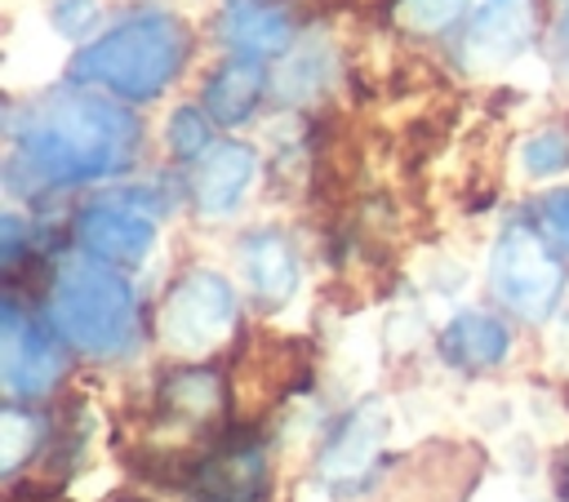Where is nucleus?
I'll return each mask as SVG.
<instances>
[{
	"mask_svg": "<svg viewBox=\"0 0 569 502\" xmlns=\"http://www.w3.org/2000/svg\"><path fill=\"white\" fill-rule=\"evenodd\" d=\"M138 120L107 98H49L13 124L9 173L31 178V187H71L89 178L120 173L133 160Z\"/></svg>",
	"mask_w": 569,
	"mask_h": 502,
	"instance_id": "nucleus-1",
	"label": "nucleus"
},
{
	"mask_svg": "<svg viewBox=\"0 0 569 502\" xmlns=\"http://www.w3.org/2000/svg\"><path fill=\"white\" fill-rule=\"evenodd\" d=\"M182 58H187V27L173 13L147 9L133 18H120L98 40H89L76 53L71 76L102 93L147 102L178 76Z\"/></svg>",
	"mask_w": 569,
	"mask_h": 502,
	"instance_id": "nucleus-2",
	"label": "nucleus"
},
{
	"mask_svg": "<svg viewBox=\"0 0 569 502\" xmlns=\"http://www.w3.org/2000/svg\"><path fill=\"white\" fill-rule=\"evenodd\" d=\"M49 320L80 351H98V355L120 351L138 324L133 289L124 284V275L111 271V262H102L93 253L76 258L53 275Z\"/></svg>",
	"mask_w": 569,
	"mask_h": 502,
	"instance_id": "nucleus-3",
	"label": "nucleus"
},
{
	"mask_svg": "<svg viewBox=\"0 0 569 502\" xmlns=\"http://www.w3.org/2000/svg\"><path fill=\"white\" fill-rule=\"evenodd\" d=\"M489 275H493L498 302L511 307L516 315H529V320L547 315L565 289V271H560L551 240L533 227H520V222L498 235Z\"/></svg>",
	"mask_w": 569,
	"mask_h": 502,
	"instance_id": "nucleus-4",
	"label": "nucleus"
},
{
	"mask_svg": "<svg viewBox=\"0 0 569 502\" xmlns=\"http://www.w3.org/2000/svg\"><path fill=\"white\" fill-rule=\"evenodd\" d=\"M231 320H236L231 284L222 275H213V271H187L169 289V302L160 311V329H164L169 347L187 351V355H200L213 342H222Z\"/></svg>",
	"mask_w": 569,
	"mask_h": 502,
	"instance_id": "nucleus-5",
	"label": "nucleus"
},
{
	"mask_svg": "<svg viewBox=\"0 0 569 502\" xmlns=\"http://www.w3.org/2000/svg\"><path fill=\"white\" fill-rule=\"evenodd\" d=\"M76 240L84 244V253H93L102 262H138V258H147V249L156 240V222H151V213H142V204L98 200V204L80 209Z\"/></svg>",
	"mask_w": 569,
	"mask_h": 502,
	"instance_id": "nucleus-6",
	"label": "nucleus"
},
{
	"mask_svg": "<svg viewBox=\"0 0 569 502\" xmlns=\"http://www.w3.org/2000/svg\"><path fill=\"white\" fill-rule=\"evenodd\" d=\"M0 369L13 395H36L44 386H53V378L62 373V351L53 347V338L22 315L13 302L4 307V338H0Z\"/></svg>",
	"mask_w": 569,
	"mask_h": 502,
	"instance_id": "nucleus-7",
	"label": "nucleus"
},
{
	"mask_svg": "<svg viewBox=\"0 0 569 502\" xmlns=\"http://www.w3.org/2000/svg\"><path fill=\"white\" fill-rule=\"evenodd\" d=\"M191 484L209 502H249L267 484V458H262L258 440L227 435L222 444H213L209 453H200L191 462Z\"/></svg>",
	"mask_w": 569,
	"mask_h": 502,
	"instance_id": "nucleus-8",
	"label": "nucleus"
},
{
	"mask_svg": "<svg viewBox=\"0 0 569 502\" xmlns=\"http://www.w3.org/2000/svg\"><path fill=\"white\" fill-rule=\"evenodd\" d=\"M529 31H533L529 0H476L462 22V53L476 67H493L520 53Z\"/></svg>",
	"mask_w": 569,
	"mask_h": 502,
	"instance_id": "nucleus-9",
	"label": "nucleus"
},
{
	"mask_svg": "<svg viewBox=\"0 0 569 502\" xmlns=\"http://www.w3.org/2000/svg\"><path fill=\"white\" fill-rule=\"evenodd\" d=\"M253 169H258V155L244 142H213L200 155V169L191 178V195L200 213H231L240 195L249 191Z\"/></svg>",
	"mask_w": 569,
	"mask_h": 502,
	"instance_id": "nucleus-10",
	"label": "nucleus"
},
{
	"mask_svg": "<svg viewBox=\"0 0 569 502\" xmlns=\"http://www.w3.org/2000/svg\"><path fill=\"white\" fill-rule=\"evenodd\" d=\"M240 267H244L249 289L258 298H267V302H284L293 293V284H298V253H293V244L280 231H253V235H244Z\"/></svg>",
	"mask_w": 569,
	"mask_h": 502,
	"instance_id": "nucleus-11",
	"label": "nucleus"
},
{
	"mask_svg": "<svg viewBox=\"0 0 569 502\" xmlns=\"http://www.w3.org/2000/svg\"><path fill=\"white\" fill-rule=\"evenodd\" d=\"M293 27H289V13L267 4V0H236L227 13H222V40L244 53V58H267V53H280L289 44Z\"/></svg>",
	"mask_w": 569,
	"mask_h": 502,
	"instance_id": "nucleus-12",
	"label": "nucleus"
},
{
	"mask_svg": "<svg viewBox=\"0 0 569 502\" xmlns=\"http://www.w3.org/2000/svg\"><path fill=\"white\" fill-rule=\"evenodd\" d=\"M262 62L258 58H244L236 53L231 62H222L209 80H204V111L218 120V124H240L253 116L258 98H262Z\"/></svg>",
	"mask_w": 569,
	"mask_h": 502,
	"instance_id": "nucleus-13",
	"label": "nucleus"
},
{
	"mask_svg": "<svg viewBox=\"0 0 569 502\" xmlns=\"http://www.w3.org/2000/svg\"><path fill=\"white\" fill-rule=\"evenodd\" d=\"M440 347H445V355H449L453 364L485 369V364H493V360L507 355V329L498 324V315L467 311V315H458V320L445 329Z\"/></svg>",
	"mask_w": 569,
	"mask_h": 502,
	"instance_id": "nucleus-14",
	"label": "nucleus"
},
{
	"mask_svg": "<svg viewBox=\"0 0 569 502\" xmlns=\"http://www.w3.org/2000/svg\"><path fill=\"white\" fill-rule=\"evenodd\" d=\"M218 395H222V386L209 369H182L164 382L160 413L173 418V422H200V418H213Z\"/></svg>",
	"mask_w": 569,
	"mask_h": 502,
	"instance_id": "nucleus-15",
	"label": "nucleus"
},
{
	"mask_svg": "<svg viewBox=\"0 0 569 502\" xmlns=\"http://www.w3.org/2000/svg\"><path fill=\"white\" fill-rule=\"evenodd\" d=\"M467 0H391V18L405 31H445L462 18Z\"/></svg>",
	"mask_w": 569,
	"mask_h": 502,
	"instance_id": "nucleus-16",
	"label": "nucleus"
},
{
	"mask_svg": "<svg viewBox=\"0 0 569 502\" xmlns=\"http://www.w3.org/2000/svg\"><path fill=\"white\" fill-rule=\"evenodd\" d=\"M209 111H196V107H178L173 120H169V147L173 155L191 160V155H204L213 147V129H209Z\"/></svg>",
	"mask_w": 569,
	"mask_h": 502,
	"instance_id": "nucleus-17",
	"label": "nucleus"
},
{
	"mask_svg": "<svg viewBox=\"0 0 569 502\" xmlns=\"http://www.w3.org/2000/svg\"><path fill=\"white\" fill-rule=\"evenodd\" d=\"M520 160H525V169H529L533 178L560 173V169H569V138H565V133H556V129H547V133H533V138L525 142Z\"/></svg>",
	"mask_w": 569,
	"mask_h": 502,
	"instance_id": "nucleus-18",
	"label": "nucleus"
},
{
	"mask_svg": "<svg viewBox=\"0 0 569 502\" xmlns=\"http://www.w3.org/2000/svg\"><path fill=\"white\" fill-rule=\"evenodd\" d=\"M36 440H40V422H36L31 413L9 409V413L0 418V453H4V466H9V471H13L27 453H36Z\"/></svg>",
	"mask_w": 569,
	"mask_h": 502,
	"instance_id": "nucleus-19",
	"label": "nucleus"
},
{
	"mask_svg": "<svg viewBox=\"0 0 569 502\" xmlns=\"http://www.w3.org/2000/svg\"><path fill=\"white\" fill-rule=\"evenodd\" d=\"M538 227H542V235L569 258V191H556V195H547V200L538 204Z\"/></svg>",
	"mask_w": 569,
	"mask_h": 502,
	"instance_id": "nucleus-20",
	"label": "nucleus"
},
{
	"mask_svg": "<svg viewBox=\"0 0 569 502\" xmlns=\"http://www.w3.org/2000/svg\"><path fill=\"white\" fill-rule=\"evenodd\" d=\"M49 13H53V27H58L62 36H80V31L93 27L98 4H93V0H53Z\"/></svg>",
	"mask_w": 569,
	"mask_h": 502,
	"instance_id": "nucleus-21",
	"label": "nucleus"
},
{
	"mask_svg": "<svg viewBox=\"0 0 569 502\" xmlns=\"http://www.w3.org/2000/svg\"><path fill=\"white\" fill-rule=\"evenodd\" d=\"M560 58H565V71H569V9L560 18Z\"/></svg>",
	"mask_w": 569,
	"mask_h": 502,
	"instance_id": "nucleus-22",
	"label": "nucleus"
}]
</instances>
